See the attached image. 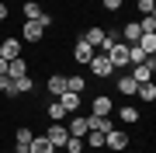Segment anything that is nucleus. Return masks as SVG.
Segmentation results:
<instances>
[{
  "instance_id": "a878e982",
  "label": "nucleus",
  "mask_w": 156,
  "mask_h": 153,
  "mask_svg": "<svg viewBox=\"0 0 156 153\" xmlns=\"http://www.w3.org/2000/svg\"><path fill=\"white\" fill-rule=\"evenodd\" d=\"M139 31L142 35H156V14H146L142 21H139Z\"/></svg>"
},
{
  "instance_id": "f704fd0d",
  "label": "nucleus",
  "mask_w": 156,
  "mask_h": 153,
  "mask_svg": "<svg viewBox=\"0 0 156 153\" xmlns=\"http://www.w3.org/2000/svg\"><path fill=\"white\" fill-rule=\"evenodd\" d=\"M11 153H17V150H11Z\"/></svg>"
},
{
  "instance_id": "9d476101",
  "label": "nucleus",
  "mask_w": 156,
  "mask_h": 153,
  "mask_svg": "<svg viewBox=\"0 0 156 153\" xmlns=\"http://www.w3.org/2000/svg\"><path fill=\"white\" fill-rule=\"evenodd\" d=\"M73 59H76V63H80V66H87V63H90V59H94V49H90V46H87V42H83V38H80V42H76V46H73Z\"/></svg>"
},
{
  "instance_id": "412c9836",
  "label": "nucleus",
  "mask_w": 156,
  "mask_h": 153,
  "mask_svg": "<svg viewBox=\"0 0 156 153\" xmlns=\"http://www.w3.org/2000/svg\"><path fill=\"white\" fill-rule=\"evenodd\" d=\"M135 87H139V84H135V80L128 77V73H122V77H118V94L132 97V94H135Z\"/></svg>"
},
{
  "instance_id": "39448f33",
  "label": "nucleus",
  "mask_w": 156,
  "mask_h": 153,
  "mask_svg": "<svg viewBox=\"0 0 156 153\" xmlns=\"http://www.w3.org/2000/svg\"><path fill=\"white\" fill-rule=\"evenodd\" d=\"M104 146H108V150H115V153H122V150L128 146V132H122V129L115 125L111 132H104Z\"/></svg>"
},
{
  "instance_id": "4be33fe9",
  "label": "nucleus",
  "mask_w": 156,
  "mask_h": 153,
  "mask_svg": "<svg viewBox=\"0 0 156 153\" xmlns=\"http://www.w3.org/2000/svg\"><path fill=\"white\" fill-rule=\"evenodd\" d=\"M45 111H49V118H52V122H62V118H66V108H62L59 97H56V101H49V108H45Z\"/></svg>"
},
{
  "instance_id": "aec40b11",
  "label": "nucleus",
  "mask_w": 156,
  "mask_h": 153,
  "mask_svg": "<svg viewBox=\"0 0 156 153\" xmlns=\"http://www.w3.org/2000/svg\"><path fill=\"white\" fill-rule=\"evenodd\" d=\"M35 91V80L24 73V77H14V94H31Z\"/></svg>"
},
{
  "instance_id": "c756f323",
  "label": "nucleus",
  "mask_w": 156,
  "mask_h": 153,
  "mask_svg": "<svg viewBox=\"0 0 156 153\" xmlns=\"http://www.w3.org/2000/svg\"><path fill=\"white\" fill-rule=\"evenodd\" d=\"M66 150L69 153H83V139H80V136H69L66 139Z\"/></svg>"
},
{
  "instance_id": "6ab92c4d",
  "label": "nucleus",
  "mask_w": 156,
  "mask_h": 153,
  "mask_svg": "<svg viewBox=\"0 0 156 153\" xmlns=\"http://www.w3.org/2000/svg\"><path fill=\"white\" fill-rule=\"evenodd\" d=\"M24 73H28V63H24L21 56H17V59H11V63H7V77H24Z\"/></svg>"
},
{
  "instance_id": "cd10ccee",
  "label": "nucleus",
  "mask_w": 156,
  "mask_h": 153,
  "mask_svg": "<svg viewBox=\"0 0 156 153\" xmlns=\"http://www.w3.org/2000/svg\"><path fill=\"white\" fill-rule=\"evenodd\" d=\"M135 7H139V14H156V0H135Z\"/></svg>"
},
{
  "instance_id": "f257e3e1",
  "label": "nucleus",
  "mask_w": 156,
  "mask_h": 153,
  "mask_svg": "<svg viewBox=\"0 0 156 153\" xmlns=\"http://www.w3.org/2000/svg\"><path fill=\"white\" fill-rule=\"evenodd\" d=\"M153 73H156V56H149L146 63H139V66H132V73H128V77H132L135 84H149Z\"/></svg>"
},
{
  "instance_id": "473e14b6",
  "label": "nucleus",
  "mask_w": 156,
  "mask_h": 153,
  "mask_svg": "<svg viewBox=\"0 0 156 153\" xmlns=\"http://www.w3.org/2000/svg\"><path fill=\"white\" fill-rule=\"evenodd\" d=\"M7 73V59H0V77H4Z\"/></svg>"
},
{
  "instance_id": "6e6552de",
  "label": "nucleus",
  "mask_w": 156,
  "mask_h": 153,
  "mask_svg": "<svg viewBox=\"0 0 156 153\" xmlns=\"http://www.w3.org/2000/svg\"><path fill=\"white\" fill-rule=\"evenodd\" d=\"M111 111H115V101L108 94H97L94 104H90V115H111Z\"/></svg>"
},
{
  "instance_id": "b1692460",
  "label": "nucleus",
  "mask_w": 156,
  "mask_h": 153,
  "mask_svg": "<svg viewBox=\"0 0 156 153\" xmlns=\"http://www.w3.org/2000/svg\"><path fill=\"white\" fill-rule=\"evenodd\" d=\"M21 14H24V17H21V21H35V17H38V14H42V7H38V4H35V0H24V7H21Z\"/></svg>"
},
{
  "instance_id": "a211bd4d",
  "label": "nucleus",
  "mask_w": 156,
  "mask_h": 153,
  "mask_svg": "<svg viewBox=\"0 0 156 153\" xmlns=\"http://www.w3.org/2000/svg\"><path fill=\"white\" fill-rule=\"evenodd\" d=\"M135 97H139V101H146V104L156 101V84H153V80H149V84H139V87H135Z\"/></svg>"
},
{
  "instance_id": "20e7f679",
  "label": "nucleus",
  "mask_w": 156,
  "mask_h": 153,
  "mask_svg": "<svg viewBox=\"0 0 156 153\" xmlns=\"http://www.w3.org/2000/svg\"><path fill=\"white\" fill-rule=\"evenodd\" d=\"M108 59H111V66L118 70V73H125V66H128V46L118 42L115 49H108Z\"/></svg>"
},
{
  "instance_id": "f8f14e48",
  "label": "nucleus",
  "mask_w": 156,
  "mask_h": 153,
  "mask_svg": "<svg viewBox=\"0 0 156 153\" xmlns=\"http://www.w3.org/2000/svg\"><path fill=\"white\" fill-rule=\"evenodd\" d=\"M31 139H35V132L28 129V125H21V129L14 132V150H17V153H24V150H28V143H31Z\"/></svg>"
},
{
  "instance_id": "2eb2a0df",
  "label": "nucleus",
  "mask_w": 156,
  "mask_h": 153,
  "mask_svg": "<svg viewBox=\"0 0 156 153\" xmlns=\"http://www.w3.org/2000/svg\"><path fill=\"white\" fill-rule=\"evenodd\" d=\"M83 42H87V46H90V49L97 52V46L104 42V28H101V24H94V28H87V31H83Z\"/></svg>"
},
{
  "instance_id": "bb28decb",
  "label": "nucleus",
  "mask_w": 156,
  "mask_h": 153,
  "mask_svg": "<svg viewBox=\"0 0 156 153\" xmlns=\"http://www.w3.org/2000/svg\"><path fill=\"white\" fill-rule=\"evenodd\" d=\"M83 139H87V146H94V150H97V146H104V132H97V129H90Z\"/></svg>"
},
{
  "instance_id": "393cba45",
  "label": "nucleus",
  "mask_w": 156,
  "mask_h": 153,
  "mask_svg": "<svg viewBox=\"0 0 156 153\" xmlns=\"http://www.w3.org/2000/svg\"><path fill=\"white\" fill-rule=\"evenodd\" d=\"M135 46H139L146 56H153V52H156V35H139V42H135Z\"/></svg>"
},
{
  "instance_id": "423d86ee",
  "label": "nucleus",
  "mask_w": 156,
  "mask_h": 153,
  "mask_svg": "<svg viewBox=\"0 0 156 153\" xmlns=\"http://www.w3.org/2000/svg\"><path fill=\"white\" fill-rule=\"evenodd\" d=\"M45 38V28L38 21H21V42H42Z\"/></svg>"
},
{
  "instance_id": "72a5a7b5",
  "label": "nucleus",
  "mask_w": 156,
  "mask_h": 153,
  "mask_svg": "<svg viewBox=\"0 0 156 153\" xmlns=\"http://www.w3.org/2000/svg\"><path fill=\"white\" fill-rule=\"evenodd\" d=\"M4 4H7V7H11V4H21V0H4Z\"/></svg>"
},
{
  "instance_id": "1a4fd4ad",
  "label": "nucleus",
  "mask_w": 156,
  "mask_h": 153,
  "mask_svg": "<svg viewBox=\"0 0 156 153\" xmlns=\"http://www.w3.org/2000/svg\"><path fill=\"white\" fill-rule=\"evenodd\" d=\"M139 21H125L122 24V42H125V46H135V42H139Z\"/></svg>"
},
{
  "instance_id": "7ed1b4c3",
  "label": "nucleus",
  "mask_w": 156,
  "mask_h": 153,
  "mask_svg": "<svg viewBox=\"0 0 156 153\" xmlns=\"http://www.w3.org/2000/svg\"><path fill=\"white\" fill-rule=\"evenodd\" d=\"M42 136H45V139H49V143H52V146H56V150H59V146H66V139H69V132H66V125H62V122H52V125H49V129H45V132H42Z\"/></svg>"
},
{
  "instance_id": "f3484780",
  "label": "nucleus",
  "mask_w": 156,
  "mask_h": 153,
  "mask_svg": "<svg viewBox=\"0 0 156 153\" xmlns=\"http://www.w3.org/2000/svg\"><path fill=\"white\" fill-rule=\"evenodd\" d=\"M59 101H62V108H66V115H76L80 111V104H83V101H80V94H59Z\"/></svg>"
},
{
  "instance_id": "4468645a",
  "label": "nucleus",
  "mask_w": 156,
  "mask_h": 153,
  "mask_svg": "<svg viewBox=\"0 0 156 153\" xmlns=\"http://www.w3.org/2000/svg\"><path fill=\"white\" fill-rule=\"evenodd\" d=\"M66 132H69V136H80V139H83V136H87V115H73L69 125H66Z\"/></svg>"
},
{
  "instance_id": "dca6fc26",
  "label": "nucleus",
  "mask_w": 156,
  "mask_h": 153,
  "mask_svg": "<svg viewBox=\"0 0 156 153\" xmlns=\"http://www.w3.org/2000/svg\"><path fill=\"white\" fill-rule=\"evenodd\" d=\"M118 118H122L125 125H135L139 122V108L135 104H118Z\"/></svg>"
},
{
  "instance_id": "7c9ffc66",
  "label": "nucleus",
  "mask_w": 156,
  "mask_h": 153,
  "mask_svg": "<svg viewBox=\"0 0 156 153\" xmlns=\"http://www.w3.org/2000/svg\"><path fill=\"white\" fill-rule=\"evenodd\" d=\"M101 4H104V11H122L125 0H101Z\"/></svg>"
},
{
  "instance_id": "0eeeda50",
  "label": "nucleus",
  "mask_w": 156,
  "mask_h": 153,
  "mask_svg": "<svg viewBox=\"0 0 156 153\" xmlns=\"http://www.w3.org/2000/svg\"><path fill=\"white\" fill-rule=\"evenodd\" d=\"M17 56H21V38L7 35V38L0 42V59H7V63H11V59H17Z\"/></svg>"
},
{
  "instance_id": "c85d7f7f",
  "label": "nucleus",
  "mask_w": 156,
  "mask_h": 153,
  "mask_svg": "<svg viewBox=\"0 0 156 153\" xmlns=\"http://www.w3.org/2000/svg\"><path fill=\"white\" fill-rule=\"evenodd\" d=\"M0 94H11V97H17V94H14V80L7 77V73L0 77Z\"/></svg>"
},
{
  "instance_id": "5701e85b",
  "label": "nucleus",
  "mask_w": 156,
  "mask_h": 153,
  "mask_svg": "<svg viewBox=\"0 0 156 153\" xmlns=\"http://www.w3.org/2000/svg\"><path fill=\"white\" fill-rule=\"evenodd\" d=\"M66 91H69V94H83V91H87V80H83V77H69V73H66Z\"/></svg>"
},
{
  "instance_id": "f03ea898",
  "label": "nucleus",
  "mask_w": 156,
  "mask_h": 153,
  "mask_svg": "<svg viewBox=\"0 0 156 153\" xmlns=\"http://www.w3.org/2000/svg\"><path fill=\"white\" fill-rule=\"evenodd\" d=\"M87 66H90V73H94V77H111V73H115L111 59H108L104 52H94V59H90Z\"/></svg>"
},
{
  "instance_id": "9b49d317",
  "label": "nucleus",
  "mask_w": 156,
  "mask_h": 153,
  "mask_svg": "<svg viewBox=\"0 0 156 153\" xmlns=\"http://www.w3.org/2000/svg\"><path fill=\"white\" fill-rule=\"evenodd\" d=\"M45 91H49L52 97L66 94V73H52V77H49V84H45Z\"/></svg>"
},
{
  "instance_id": "ddd939ff",
  "label": "nucleus",
  "mask_w": 156,
  "mask_h": 153,
  "mask_svg": "<svg viewBox=\"0 0 156 153\" xmlns=\"http://www.w3.org/2000/svg\"><path fill=\"white\" fill-rule=\"evenodd\" d=\"M24 153H56V146H52V143H49V139H45L42 132H38V136L28 143V150H24Z\"/></svg>"
},
{
  "instance_id": "2f4dec72",
  "label": "nucleus",
  "mask_w": 156,
  "mask_h": 153,
  "mask_svg": "<svg viewBox=\"0 0 156 153\" xmlns=\"http://www.w3.org/2000/svg\"><path fill=\"white\" fill-rule=\"evenodd\" d=\"M7 14H11V7H7L4 0H0V21H7Z\"/></svg>"
}]
</instances>
